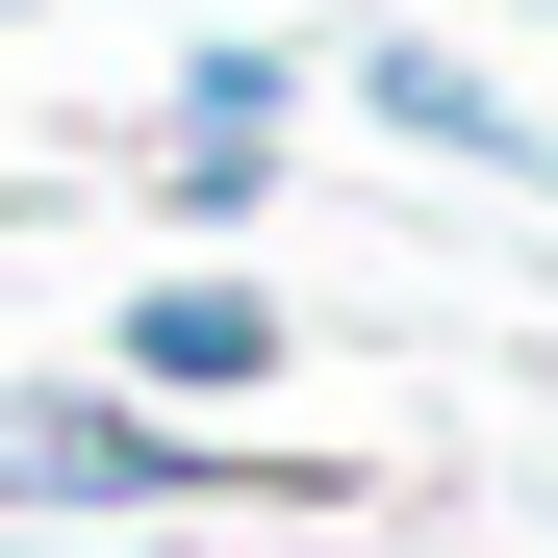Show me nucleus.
Listing matches in <instances>:
<instances>
[{
  "label": "nucleus",
  "mask_w": 558,
  "mask_h": 558,
  "mask_svg": "<svg viewBox=\"0 0 558 558\" xmlns=\"http://www.w3.org/2000/svg\"><path fill=\"white\" fill-rule=\"evenodd\" d=\"M254 483H305V457H229V432H178L128 381H0V533H204Z\"/></svg>",
  "instance_id": "nucleus-1"
},
{
  "label": "nucleus",
  "mask_w": 558,
  "mask_h": 558,
  "mask_svg": "<svg viewBox=\"0 0 558 558\" xmlns=\"http://www.w3.org/2000/svg\"><path fill=\"white\" fill-rule=\"evenodd\" d=\"M279 355H305V330H279V279H254V254H178L153 305L102 330V381L178 407V432H229V407H279Z\"/></svg>",
  "instance_id": "nucleus-2"
},
{
  "label": "nucleus",
  "mask_w": 558,
  "mask_h": 558,
  "mask_svg": "<svg viewBox=\"0 0 558 558\" xmlns=\"http://www.w3.org/2000/svg\"><path fill=\"white\" fill-rule=\"evenodd\" d=\"M355 128H407V153H457V178H558V128L508 102V76H457V51H355Z\"/></svg>",
  "instance_id": "nucleus-3"
}]
</instances>
